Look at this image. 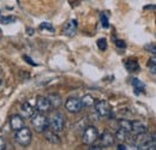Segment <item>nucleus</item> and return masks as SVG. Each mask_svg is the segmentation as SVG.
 I'll return each mask as SVG.
<instances>
[{
	"mask_svg": "<svg viewBox=\"0 0 156 150\" xmlns=\"http://www.w3.org/2000/svg\"><path fill=\"white\" fill-rule=\"evenodd\" d=\"M95 111L100 116H109L112 113V108L107 101H98L95 102Z\"/></svg>",
	"mask_w": 156,
	"mask_h": 150,
	"instance_id": "nucleus-6",
	"label": "nucleus"
},
{
	"mask_svg": "<svg viewBox=\"0 0 156 150\" xmlns=\"http://www.w3.org/2000/svg\"><path fill=\"white\" fill-rule=\"evenodd\" d=\"M145 49L148 51V52H150L151 54H154V55H156V45H147L145 46Z\"/></svg>",
	"mask_w": 156,
	"mask_h": 150,
	"instance_id": "nucleus-25",
	"label": "nucleus"
},
{
	"mask_svg": "<svg viewBox=\"0 0 156 150\" xmlns=\"http://www.w3.org/2000/svg\"><path fill=\"white\" fill-rule=\"evenodd\" d=\"M119 127L124 129L125 131L131 132V129H132V121L127 120V119H120L119 120Z\"/></svg>",
	"mask_w": 156,
	"mask_h": 150,
	"instance_id": "nucleus-18",
	"label": "nucleus"
},
{
	"mask_svg": "<svg viewBox=\"0 0 156 150\" xmlns=\"http://www.w3.org/2000/svg\"><path fill=\"white\" fill-rule=\"evenodd\" d=\"M100 19H101V23H102V27L103 28H108L109 27V23H108V18H107V16L102 12V13H100Z\"/></svg>",
	"mask_w": 156,
	"mask_h": 150,
	"instance_id": "nucleus-23",
	"label": "nucleus"
},
{
	"mask_svg": "<svg viewBox=\"0 0 156 150\" xmlns=\"http://www.w3.org/2000/svg\"><path fill=\"white\" fill-rule=\"evenodd\" d=\"M23 58H24V60H27V61H28L30 65H33V66H36V65H37L36 62H34V61H33V60H31V59H30V58H29L28 55H24Z\"/></svg>",
	"mask_w": 156,
	"mask_h": 150,
	"instance_id": "nucleus-28",
	"label": "nucleus"
},
{
	"mask_svg": "<svg viewBox=\"0 0 156 150\" xmlns=\"http://www.w3.org/2000/svg\"><path fill=\"white\" fill-rule=\"evenodd\" d=\"M80 102H82V106L83 107H87V108H89V107H93V106H95V98L91 96V95H84L83 97H82V100H80Z\"/></svg>",
	"mask_w": 156,
	"mask_h": 150,
	"instance_id": "nucleus-14",
	"label": "nucleus"
},
{
	"mask_svg": "<svg viewBox=\"0 0 156 150\" xmlns=\"http://www.w3.org/2000/svg\"><path fill=\"white\" fill-rule=\"evenodd\" d=\"M40 29H41V30H47V31H49V33H54L53 25H52L51 23H48V22L41 23V24H40Z\"/></svg>",
	"mask_w": 156,
	"mask_h": 150,
	"instance_id": "nucleus-21",
	"label": "nucleus"
},
{
	"mask_svg": "<svg viewBox=\"0 0 156 150\" xmlns=\"http://www.w3.org/2000/svg\"><path fill=\"white\" fill-rule=\"evenodd\" d=\"M76 31H77V20H76V19L69 20V22L64 25V28H62V34H64L65 36H69V38L75 36Z\"/></svg>",
	"mask_w": 156,
	"mask_h": 150,
	"instance_id": "nucleus-7",
	"label": "nucleus"
},
{
	"mask_svg": "<svg viewBox=\"0 0 156 150\" xmlns=\"http://www.w3.org/2000/svg\"><path fill=\"white\" fill-rule=\"evenodd\" d=\"M117 149H119V150H125V149H127V148H126V145H125V144H119Z\"/></svg>",
	"mask_w": 156,
	"mask_h": 150,
	"instance_id": "nucleus-30",
	"label": "nucleus"
},
{
	"mask_svg": "<svg viewBox=\"0 0 156 150\" xmlns=\"http://www.w3.org/2000/svg\"><path fill=\"white\" fill-rule=\"evenodd\" d=\"M35 111L34 107L29 103V102H24L20 105V114L24 119H29V118H33L35 115Z\"/></svg>",
	"mask_w": 156,
	"mask_h": 150,
	"instance_id": "nucleus-11",
	"label": "nucleus"
},
{
	"mask_svg": "<svg viewBox=\"0 0 156 150\" xmlns=\"http://www.w3.org/2000/svg\"><path fill=\"white\" fill-rule=\"evenodd\" d=\"M28 34H29V35H33V34H34V30L29 28V29H28Z\"/></svg>",
	"mask_w": 156,
	"mask_h": 150,
	"instance_id": "nucleus-31",
	"label": "nucleus"
},
{
	"mask_svg": "<svg viewBox=\"0 0 156 150\" xmlns=\"http://www.w3.org/2000/svg\"><path fill=\"white\" fill-rule=\"evenodd\" d=\"M132 85L135 87L137 94L144 90V84H143V83H142L139 79H137V78H133V79H132Z\"/></svg>",
	"mask_w": 156,
	"mask_h": 150,
	"instance_id": "nucleus-19",
	"label": "nucleus"
},
{
	"mask_svg": "<svg viewBox=\"0 0 156 150\" xmlns=\"http://www.w3.org/2000/svg\"><path fill=\"white\" fill-rule=\"evenodd\" d=\"M31 138H33L31 130L25 126L18 131H16V134H15V141L22 147H28L31 143Z\"/></svg>",
	"mask_w": 156,
	"mask_h": 150,
	"instance_id": "nucleus-2",
	"label": "nucleus"
},
{
	"mask_svg": "<svg viewBox=\"0 0 156 150\" xmlns=\"http://www.w3.org/2000/svg\"><path fill=\"white\" fill-rule=\"evenodd\" d=\"M10 126H11V129L15 132L20 130L22 127L25 126V125H24V118H23L22 115H18V114L12 115L11 119H10Z\"/></svg>",
	"mask_w": 156,
	"mask_h": 150,
	"instance_id": "nucleus-9",
	"label": "nucleus"
},
{
	"mask_svg": "<svg viewBox=\"0 0 156 150\" xmlns=\"http://www.w3.org/2000/svg\"><path fill=\"white\" fill-rule=\"evenodd\" d=\"M48 126L51 127V130L54 132H61L64 130L65 126V118L61 113L55 112L52 114V116L48 119Z\"/></svg>",
	"mask_w": 156,
	"mask_h": 150,
	"instance_id": "nucleus-1",
	"label": "nucleus"
},
{
	"mask_svg": "<svg viewBox=\"0 0 156 150\" xmlns=\"http://www.w3.org/2000/svg\"><path fill=\"white\" fill-rule=\"evenodd\" d=\"M131 132L133 134H139V133H144L147 132V126L142 123V121H132V129H131Z\"/></svg>",
	"mask_w": 156,
	"mask_h": 150,
	"instance_id": "nucleus-13",
	"label": "nucleus"
},
{
	"mask_svg": "<svg viewBox=\"0 0 156 150\" xmlns=\"http://www.w3.org/2000/svg\"><path fill=\"white\" fill-rule=\"evenodd\" d=\"M1 33H2V30H1V28H0V35H1Z\"/></svg>",
	"mask_w": 156,
	"mask_h": 150,
	"instance_id": "nucleus-34",
	"label": "nucleus"
},
{
	"mask_svg": "<svg viewBox=\"0 0 156 150\" xmlns=\"http://www.w3.org/2000/svg\"><path fill=\"white\" fill-rule=\"evenodd\" d=\"M0 84H1V78H0Z\"/></svg>",
	"mask_w": 156,
	"mask_h": 150,
	"instance_id": "nucleus-35",
	"label": "nucleus"
},
{
	"mask_svg": "<svg viewBox=\"0 0 156 150\" xmlns=\"http://www.w3.org/2000/svg\"><path fill=\"white\" fill-rule=\"evenodd\" d=\"M90 150H100L102 149V147L101 145H94V144H90V148H89Z\"/></svg>",
	"mask_w": 156,
	"mask_h": 150,
	"instance_id": "nucleus-29",
	"label": "nucleus"
},
{
	"mask_svg": "<svg viewBox=\"0 0 156 150\" xmlns=\"http://www.w3.org/2000/svg\"><path fill=\"white\" fill-rule=\"evenodd\" d=\"M156 6H147V7H145V9H155Z\"/></svg>",
	"mask_w": 156,
	"mask_h": 150,
	"instance_id": "nucleus-33",
	"label": "nucleus"
},
{
	"mask_svg": "<svg viewBox=\"0 0 156 150\" xmlns=\"http://www.w3.org/2000/svg\"><path fill=\"white\" fill-rule=\"evenodd\" d=\"M151 138H153V142H154V143H156V133L151 134Z\"/></svg>",
	"mask_w": 156,
	"mask_h": 150,
	"instance_id": "nucleus-32",
	"label": "nucleus"
},
{
	"mask_svg": "<svg viewBox=\"0 0 156 150\" xmlns=\"http://www.w3.org/2000/svg\"><path fill=\"white\" fill-rule=\"evenodd\" d=\"M148 67L150 69L151 73H156V56H153L148 61Z\"/></svg>",
	"mask_w": 156,
	"mask_h": 150,
	"instance_id": "nucleus-20",
	"label": "nucleus"
},
{
	"mask_svg": "<svg viewBox=\"0 0 156 150\" xmlns=\"http://www.w3.org/2000/svg\"><path fill=\"white\" fill-rule=\"evenodd\" d=\"M115 45H117L119 48H125L126 47V43L124 41H121V40H117L115 41Z\"/></svg>",
	"mask_w": 156,
	"mask_h": 150,
	"instance_id": "nucleus-26",
	"label": "nucleus"
},
{
	"mask_svg": "<svg viewBox=\"0 0 156 150\" xmlns=\"http://www.w3.org/2000/svg\"><path fill=\"white\" fill-rule=\"evenodd\" d=\"M129 134H130V132L125 131L124 129L119 127V130H118L117 133H115V138H118L120 142H125V141L129 139Z\"/></svg>",
	"mask_w": 156,
	"mask_h": 150,
	"instance_id": "nucleus-17",
	"label": "nucleus"
},
{
	"mask_svg": "<svg viewBox=\"0 0 156 150\" xmlns=\"http://www.w3.org/2000/svg\"><path fill=\"white\" fill-rule=\"evenodd\" d=\"M0 22L4 23V24H11V23H15L16 22V17H12V16L2 17V18H0Z\"/></svg>",
	"mask_w": 156,
	"mask_h": 150,
	"instance_id": "nucleus-24",
	"label": "nucleus"
},
{
	"mask_svg": "<svg viewBox=\"0 0 156 150\" xmlns=\"http://www.w3.org/2000/svg\"><path fill=\"white\" fill-rule=\"evenodd\" d=\"M49 98V102H51V106L54 107V108H58L59 106L61 105V97L57 94H52L48 96Z\"/></svg>",
	"mask_w": 156,
	"mask_h": 150,
	"instance_id": "nucleus-16",
	"label": "nucleus"
},
{
	"mask_svg": "<svg viewBox=\"0 0 156 150\" xmlns=\"http://www.w3.org/2000/svg\"><path fill=\"white\" fill-rule=\"evenodd\" d=\"M98 49H101V51H106L107 49V41H106V38H98Z\"/></svg>",
	"mask_w": 156,
	"mask_h": 150,
	"instance_id": "nucleus-22",
	"label": "nucleus"
},
{
	"mask_svg": "<svg viewBox=\"0 0 156 150\" xmlns=\"http://www.w3.org/2000/svg\"><path fill=\"white\" fill-rule=\"evenodd\" d=\"M6 148V142L2 137H0V150H4Z\"/></svg>",
	"mask_w": 156,
	"mask_h": 150,
	"instance_id": "nucleus-27",
	"label": "nucleus"
},
{
	"mask_svg": "<svg viewBox=\"0 0 156 150\" xmlns=\"http://www.w3.org/2000/svg\"><path fill=\"white\" fill-rule=\"evenodd\" d=\"M98 138V131L95 126H88L84 133H83V137H82V141L84 144L87 145H90V144H94Z\"/></svg>",
	"mask_w": 156,
	"mask_h": 150,
	"instance_id": "nucleus-4",
	"label": "nucleus"
},
{
	"mask_svg": "<svg viewBox=\"0 0 156 150\" xmlns=\"http://www.w3.org/2000/svg\"><path fill=\"white\" fill-rule=\"evenodd\" d=\"M65 108H66L67 112L76 114V113H79L82 111L83 106H82V102H80L79 98H77V97H70L65 102Z\"/></svg>",
	"mask_w": 156,
	"mask_h": 150,
	"instance_id": "nucleus-5",
	"label": "nucleus"
},
{
	"mask_svg": "<svg viewBox=\"0 0 156 150\" xmlns=\"http://www.w3.org/2000/svg\"><path fill=\"white\" fill-rule=\"evenodd\" d=\"M114 141H115V138H114V136L111 133V132L108 131H105L102 134H101V138H100V145L101 147H112L113 144H114Z\"/></svg>",
	"mask_w": 156,
	"mask_h": 150,
	"instance_id": "nucleus-10",
	"label": "nucleus"
},
{
	"mask_svg": "<svg viewBox=\"0 0 156 150\" xmlns=\"http://www.w3.org/2000/svg\"><path fill=\"white\" fill-rule=\"evenodd\" d=\"M31 125L36 132L43 133V131H46L48 129V118L46 115H43L42 113L35 114L31 118Z\"/></svg>",
	"mask_w": 156,
	"mask_h": 150,
	"instance_id": "nucleus-3",
	"label": "nucleus"
},
{
	"mask_svg": "<svg viewBox=\"0 0 156 150\" xmlns=\"http://www.w3.org/2000/svg\"><path fill=\"white\" fill-rule=\"evenodd\" d=\"M51 108H52V106H51V102H49L48 97H43V96L37 97V100H36V109L40 113L48 112Z\"/></svg>",
	"mask_w": 156,
	"mask_h": 150,
	"instance_id": "nucleus-8",
	"label": "nucleus"
},
{
	"mask_svg": "<svg viewBox=\"0 0 156 150\" xmlns=\"http://www.w3.org/2000/svg\"><path fill=\"white\" fill-rule=\"evenodd\" d=\"M125 67H126V70L129 72H136V71L139 70V65H138V62L136 60H127L125 62Z\"/></svg>",
	"mask_w": 156,
	"mask_h": 150,
	"instance_id": "nucleus-15",
	"label": "nucleus"
},
{
	"mask_svg": "<svg viewBox=\"0 0 156 150\" xmlns=\"http://www.w3.org/2000/svg\"><path fill=\"white\" fill-rule=\"evenodd\" d=\"M43 136H44V139L47 142H49L51 144H60L61 143V139L58 136V132L46 130V131H43Z\"/></svg>",
	"mask_w": 156,
	"mask_h": 150,
	"instance_id": "nucleus-12",
	"label": "nucleus"
}]
</instances>
